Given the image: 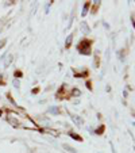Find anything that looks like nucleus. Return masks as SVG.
<instances>
[{
	"instance_id": "0eeeda50",
	"label": "nucleus",
	"mask_w": 135,
	"mask_h": 153,
	"mask_svg": "<svg viewBox=\"0 0 135 153\" xmlns=\"http://www.w3.org/2000/svg\"><path fill=\"white\" fill-rule=\"evenodd\" d=\"M14 85L18 87V85H19V81H18V80H14Z\"/></svg>"
},
{
	"instance_id": "7ed1b4c3",
	"label": "nucleus",
	"mask_w": 135,
	"mask_h": 153,
	"mask_svg": "<svg viewBox=\"0 0 135 153\" xmlns=\"http://www.w3.org/2000/svg\"><path fill=\"white\" fill-rule=\"evenodd\" d=\"M73 121H75V123H77V125H83V119H81L80 117H73Z\"/></svg>"
},
{
	"instance_id": "f257e3e1",
	"label": "nucleus",
	"mask_w": 135,
	"mask_h": 153,
	"mask_svg": "<svg viewBox=\"0 0 135 153\" xmlns=\"http://www.w3.org/2000/svg\"><path fill=\"white\" fill-rule=\"evenodd\" d=\"M12 62V56L11 54H8V56H6V58H4V67H10V64Z\"/></svg>"
},
{
	"instance_id": "423d86ee",
	"label": "nucleus",
	"mask_w": 135,
	"mask_h": 153,
	"mask_svg": "<svg viewBox=\"0 0 135 153\" xmlns=\"http://www.w3.org/2000/svg\"><path fill=\"white\" fill-rule=\"evenodd\" d=\"M70 42H72V35H69L66 39V46H70Z\"/></svg>"
},
{
	"instance_id": "39448f33",
	"label": "nucleus",
	"mask_w": 135,
	"mask_h": 153,
	"mask_svg": "<svg viewBox=\"0 0 135 153\" xmlns=\"http://www.w3.org/2000/svg\"><path fill=\"white\" fill-rule=\"evenodd\" d=\"M63 148H65V149H68L69 152H72V153H76V149H73V148L68 146V145H63Z\"/></svg>"
},
{
	"instance_id": "6e6552de",
	"label": "nucleus",
	"mask_w": 135,
	"mask_h": 153,
	"mask_svg": "<svg viewBox=\"0 0 135 153\" xmlns=\"http://www.w3.org/2000/svg\"><path fill=\"white\" fill-rule=\"evenodd\" d=\"M4 43H6V39H3V41H1V42H0V48H3V46H1V45H4Z\"/></svg>"
},
{
	"instance_id": "20e7f679",
	"label": "nucleus",
	"mask_w": 135,
	"mask_h": 153,
	"mask_svg": "<svg viewBox=\"0 0 135 153\" xmlns=\"http://www.w3.org/2000/svg\"><path fill=\"white\" fill-rule=\"evenodd\" d=\"M81 30H83V33H85V34H86V33H89V27L86 26L85 23L81 25Z\"/></svg>"
},
{
	"instance_id": "f03ea898",
	"label": "nucleus",
	"mask_w": 135,
	"mask_h": 153,
	"mask_svg": "<svg viewBox=\"0 0 135 153\" xmlns=\"http://www.w3.org/2000/svg\"><path fill=\"white\" fill-rule=\"evenodd\" d=\"M49 113L50 114H55V115H57V114H60V108H58V107H52V108L49 110Z\"/></svg>"
}]
</instances>
